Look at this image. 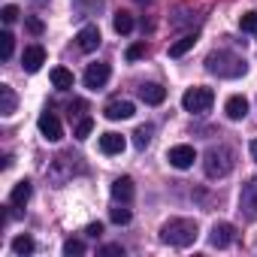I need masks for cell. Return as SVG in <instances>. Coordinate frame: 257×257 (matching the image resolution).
<instances>
[{
  "mask_svg": "<svg viewBox=\"0 0 257 257\" xmlns=\"http://www.w3.org/2000/svg\"><path fill=\"white\" fill-rule=\"evenodd\" d=\"M197 239V221L191 218H170L161 227V242L173 245V248H188Z\"/></svg>",
  "mask_w": 257,
  "mask_h": 257,
  "instance_id": "6da1fadb",
  "label": "cell"
},
{
  "mask_svg": "<svg viewBox=\"0 0 257 257\" xmlns=\"http://www.w3.org/2000/svg\"><path fill=\"white\" fill-rule=\"evenodd\" d=\"M206 70L212 76H218V79H236V76L245 73V61L230 55V52H212L206 58Z\"/></svg>",
  "mask_w": 257,
  "mask_h": 257,
  "instance_id": "7a4b0ae2",
  "label": "cell"
},
{
  "mask_svg": "<svg viewBox=\"0 0 257 257\" xmlns=\"http://www.w3.org/2000/svg\"><path fill=\"white\" fill-rule=\"evenodd\" d=\"M203 170L209 179H224L230 170H233V149L227 146H212L203 158Z\"/></svg>",
  "mask_w": 257,
  "mask_h": 257,
  "instance_id": "3957f363",
  "label": "cell"
},
{
  "mask_svg": "<svg viewBox=\"0 0 257 257\" xmlns=\"http://www.w3.org/2000/svg\"><path fill=\"white\" fill-rule=\"evenodd\" d=\"M212 103H215V94H212V88H203V85L188 88L185 97H182V106H185V112H191V115H203V112H209Z\"/></svg>",
  "mask_w": 257,
  "mask_h": 257,
  "instance_id": "277c9868",
  "label": "cell"
},
{
  "mask_svg": "<svg viewBox=\"0 0 257 257\" xmlns=\"http://www.w3.org/2000/svg\"><path fill=\"white\" fill-rule=\"evenodd\" d=\"M239 212H242L248 221H257V176L248 179V185H242V194H239Z\"/></svg>",
  "mask_w": 257,
  "mask_h": 257,
  "instance_id": "5b68a950",
  "label": "cell"
},
{
  "mask_svg": "<svg viewBox=\"0 0 257 257\" xmlns=\"http://www.w3.org/2000/svg\"><path fill=\"white\" fill-rule=\"evenodd\" d=\"M37 127H40V134H43L49 143H58V140L64 137V127H61V121H58L52 112H43L40 121H37Z\"/></svg>",
  "mask_w": 257,
  "mask_h": 257,
  "instance_id": "8992f818",
  "label": "cell"
},
{
  "mask_svg": "<svg viewBox=\"0 0 257 257\" xmlns=\"http://www.w3.org/2000/svg\"><path fill=\"white\" fill-rule=\"evenodd\" d=\"M167 161H170L176 170H188V167L197 161V152H194L191 146H173V149L167 152Z\"/></svg>",
  "mask_w": 257,
  "mask_h": 257,
  "instance_id": "52a82bcc",
  "label": "cell"
},
{
  "mask_svg": "<svg viewBox=\"0 0 257 257\" xmlns=\"http://www.w3.org/2000/svg\"><path fill=\"white\" fill-rule=\"evenodd\" d=\"M106 82H109V64H91V67L85 70V88L100 91Z\"/></svg>",
  "mask_w": 257,
  "mask_h": 257,
  "instance_id": "ba28073f",
  "label": "cell"
},
{
  "mask_svg": "<svg viewBox=\"0 0 257 257\" xmlns=\"http://www.w3.org/2000/svg\"><path fill=\"white\" fill-rule=\"evenodd\" d=\"M233 239H236V227L227 224V221H218V224L212 227V233H209V242H212L215 248H227Z\"/></svg>",
  "mask_w": 257,
  "mask_h": 257,
  "instance_id": "9c48e42d",
  "label": "cell"
},
{
  "mask_svg": "<svg viewBox=\"0 0 257 257\" xmlns=\"http://www.w3.org/2000/svg\"><path fill=\"white\" fill-rule=\"evenodd\" d=\"M134 112H137V106H134L131 100H112V103L103 109V115H106L109 121H124V118H134Z\"/></svg>",
  "mask_w": 257,
  "mask_h": 257,
  "instance_id": "30bf717a",
  "label": "cell"
},
{
  "mask_svg": "<svg viewBox=\"0 0 257 257\" xmlns=\"http://www.w3.org/2000/svg\"><path fill=\"white\" fill-rule=\"evenodd\" d=\"M76 46H79L82 52H97V46H100V31H97V25H85V28L76 34Z\"/></svg>",
  "mask_w": 257,
  "mask_h": 257,
  "instance_id": "8fae6325",
  "label": "cell"
},
{
  "mask_svg": "<svg viewBox=\"0 0 257 257\" xmlns=\"http://www.w3.org/2000/svg\"><path fill=\"white\" fill-rule=\"evenodd\" d=\"M43 64H46V49H43V46H28L25 55H22V67H25L28 73H37Z\"/></svg>",
  "mask_w": 257,
  "mask_h": 257,
  "instance_id": "7c38bea8",
  "label": "cell"
},
{
  "mask_svg": "<svg viewBox=\"0 0 257 257\" xmlns=\"http://www.w3.org/2000/svg\"><path fill=\"white\" fill-rule=\"evenodd\" d=\"M112 200L115 203H131L134 200V179L131 176H121L112 182Z\"/></svg>",
  "mask_w": 257,
  "mask_h": 257,
  "instance_id": "4fadbf2b",
  "label": "cell"
},
{
  "mask_svg": "<svg viewBox=\"0 0 257 257\" xmlns=\"http://www.w3.org/2000/svg\"><path fill=\"white\" fill-rule=\"evenodd\" d=\"M224 112H227V118H230V121H242V118L248 115V100L236 94V97H230V100H227Z\"/></svg>",
  "mask_w": 257,
  "mask_h": 257,
  "instance_id": "5bb4252c",
  "label": "cell"
},
{
  "mask_svg": "<svg viewBox=\"0 0 257 257\" xmlns=\"http://www.w3.org/2000/svg\"><path fill=\"white\" fill-rule=\"evenodd\" d=\"M124 146H127V143H124L121 134H103V137H100V152H103V155H121Z\"/></svg>",
  "mask_w": 257,
  "mask_h": 257,
  "instance_id": "9a60e30c",
  "label": "cell"
},
{
  "mask_svg": "<svg viewBox=\"0 0 257 257\" xmlns=\"http://www.w3.org/2000/svg\"><path fill=\"white\" fill-rule=\"evenodd\" d=\"M28 200H31V182L25 179V182H19V185L13 188V194H10V209H25Z\"/></svg>",
  "mask_w": 257,
  "mask_h": 257,
  "instance_id": "2e32d148",
  "label": "cell"
},
{
  "mask_svg": "<svg viewBox=\"0 0 257 257\" xmlns=\"http://www.w3.org/2000/svg\"><path fill=\"white\" fill-rule=\"evenodd\" d=\"M140 97H143L149 106H161V103L167 100V88H161V85H143V88H140Z\"/></svg>",
  "mask_w": 257,
  "mask_h": 257,
  "instance_id": "e0dca14e",
  "label": "cell"
},
{
  "mask_svg": "<svg viewBox=\"0 0 257 257\" xmlns=\"http://www.w3.org/2000/svg\"><path fill=\"white\" fill-rule=\"evenodd\" d=\"M49 79H52V85H55L58 91L73 88V73H70V70H64V67H55V70L49 73Z\"/></svg>",
  "mask_w": 257,
  "mask_h": 257,
  "instance_id": "ac0fdd59",
  "label": "cell"
},
{
  "mask_svg": "<svg viewBox=\"0 0 257 257\" xmlns=\"http://www.w3.org/2000/svg\"><path fill=\"white\" fill-rule=\"evenodd\" d=\"M16 94H13V88L10 85H0V112H4V115H13L16 112Z\"/></svg>",
  "mask_w": 257,
  "mask_h": 257,
  "instance_id": "d6986e66",
  "label": "cell"
},
{
  "mask_svg": "<svg viewBox=\"0 0 257 257\" xmlns=\"http://www.w3.org/2000/svg\"><path fill=\"white\" fill-rule=\"evenodd\" d=\"M194 46H197V37H194V34H188V37H182L179 43H173V46H170V58H182V55H185V52H191Z\"/></svg>",
  "mask_w": 257,
  "mask_h": 257,
  "instance_id": "ffe728a7",
  "label": "cell"
},
{
  "mask_svg": "<svg viewBox=\"0 0 257 257\" xmlns=\"http://www.w3.org/2000/svg\"><path fill=\"white\" fill-rule=\"evenodd\" d=\"M34 248H37V245H34L31 236H16V239H13V251L22 254V257H25V254H34Z\"/></svg>",
  "mask_w": 257,
  "mask_h": 257,
  "instance_id": "44dd1931",
  "label": "cell"
},
{
  "mask_svg": "<svg viewBox=\"0 0 257 257\" xmlns=\"http://www.w3.org/2000/svg\"><path fill=\"white\" fill-rule=\"evenodd\" d=\"M112 25H115L118 34H131V31H134V16H131V13H118Z\"/></svg>",
  "mask_w": 257,
  "mask_h": 257,
  "instance_id": "7402d4cb",
  "label": "cell"
},
{
  "mask_svg": "<svg viewBox=\"0 0 257 257\" xmlns=\"http://www.w3.org/2000/svg\"><path fill=\"white\" fill-rule=\"evenodd\" d=\"M152 134H155V127H152V124L137 127V134H134V137H137V140H134V143H137V149H146V146L152 143Z\"/></svg>",
  "mask_w": 257,
  "mask_h": 257,
  "instance_id": "603a6c76",
  "label": "cell"
},
{
  "mask_svg": "<svg viewBox=\"0 0 257 257\" xmlns=\"http://www.w3.org/2000/svg\"><path fill=\"white\" fill-rule=\"evenodd\" d=\"M13 46H16L13 34H10V31H4V34H0V58H4V61H10V58H13Z\"/></svg>",
  "mask_w": 257,
  "mask_h": 257,
  "instance_id": "cb8c5ba5",
  "label": "cell"
},
{
  "mask_svg": "<svg viewBox=\"0 0 257 257\" xmlns=\"http://www.w3.org/2000/svg\"><path fill=\"white\" fill-rule=\"evenodd\" d=\"M64 254H67V257L85 254V242H82V239H67V242H64Z\"/></svg>",
  "mask_w": 257,
  "mask_h": 257,
  "instance_id": "d4e9b609",
  "label": "cell"
},
{
  "mask_svg": "<svg viewBox=\"0 0 257 257\" xmlns=\"http://www.w3.org/2000/svg\"><path fill=\"white\" fill-rule=\"evenodd\" d=\"M239 28H242L245 34H257V13H245V16L239 19Z\"/></svg>",
  "mask_w": 257,
  "mask_h": 257,
  "instance_id": "484cf974",
  "label": "cell"
},
{
  "mask_svg": "<svg viewBox=\"0 0 257 257\" xmlns=\"http://www.w3.org/2000/svg\"><path fill=\"white\" fill-rule=\"evenodd\" d=\"M91 131H94V121H91V118H82V121L76 124V140H88Z\"/></svg>",
  "mask_w": 257,
  "mask_h": 257,
  "instance_id": "4316f807",
  "label": "cell"
},
{
  "mask_svg": "<svg viewBox=\"0 0 257 257\" xmlns=\"http://www.w3.org/2000/svg\"><path fill=\"white\" fill-rule=\"evenodd\" d=\"M112 221L115 224H127V221H131V209H124V206L112 209Z\"/></svg>",
  "mask_w": 257,
  "mask_h": 257,
  "instance_id": "83f0119b",
  "label": "cell"
},
{
  "mask_svg": "<svg viewBox=\"0 0 257 257\" xmlns=\"http://www.w3.org/2000/svg\"><path fill=\"white\" fill-rule=\"evenodd\" d=\"M0 19H4L7 25H13V22L19 19V7H13V4H10V7H4V10H0Z\"/></svg>",
  "mask_w": 257,
  "mask_h": 257,
  "instance_id": "f1b7e54d",
  "label": "cell"
},
{
  "mask_svg": "<svg viewBox=\"0 0 257 257\" xmlns=\"http://www.w3.org/2000/svg\"><path fill=\"white\" fill-rule=\"evenodd\" d=\"M143 55H146V46H143V43H137V46L127 49V61H140Z\"/></svg>",
  "mask_w": 257,
  "mask_h": 257,
  "instance_id": "f546056e",
  "label": "cell"
},
{
  "mask_svg": "<svg viewBox=\"0 0 257 257\" xmlns=\"http://www.w3.org/2000/svg\"><path fill=\"white\" fill-rule=\"evenodd\" d=\"M25 28H28L31 34H37V37L43 34V22H40V19H25Z\"/></svg>",
  "mask_w": 257,
  "mask_h": 257,
  "instance_id": "4dcf8cb0",
  "label": "cell"
},
{
  "mask_svg": "<svg viewBox=\"0 0 257 257\" xmlns=\"http://www.w3.org/2000/svg\"><path fill=\"white\" fill-rule=\"evenodd\" d=\"M100 254H106V257H109V254H118V257H124V248H121V245H103V248H100Z\"/></svg>",
  "mask_w": 257,
  "mask_h": 257,
  "instance_id": "1f68e13d",
  "label": "cell"
},
{
  "mask_svg": "<svg viewBox=\"0 0 257 257\" xmlns=\"http://www.w3.org/2000/svg\"><path fill=\"white\" fill-rule=\"evenodd\" d=\"M85 233H88V236H94V239H97V236H100V233H103V224H100V221H97V224H88V230H85Z\"/></svg>",
  "mask_w": 257,
  "mask_h": 257,
  "instance_id": "d6a6232c",
  "label": "cell"
},
{
  "mask_svg": "<svg viewBox=\"0 0 257 257\" xmlns=\"http://www.w3.org/2000/svg\"><path fill=\"white\" fill-rule=\"evenodd\" d=\"M251 158H254V164H257V140L251 143Z\"/></svg>",
  "mask_w": 257,
  "mask_h": 257,
  "instance_id": "836d02e7",
  "label": "cell"
}]
</instances>
